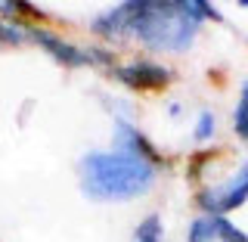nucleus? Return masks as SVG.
<instances>
[{
    "instance_id": "nucleus-1",
    "label": "nucleus",
    "mask_w": 248,
    "mask_h": 242,
    "mask_svg": "<svg viewBox=\"0 0 248 242\" xmlns=\"http://www.w3.org/2000/svg\"><path fill=\"white\" fill-rule=\"evenodd\" d=\"M211 3L199 0V3H121L118 10L106 13L103 19H96V28L103 34H124L134 31L140 41H146L155 50H186L196 34L202 19H214Z\"/></svg>"
},
{
    "instance_id": "nucleus-2",
    "label": "nucleus",
    "mask_w": 248,
    "mask_h": 242,
    "mask_svg": "<svg viewBox=\"0 0 248 242\" xmlns=\"http://www.w3.org/2000/svg\"><path fill=\"white\" fill-rule=\"evenodd\" d=\"M84 193L90 199H134L146 193L155 180L152 159L130 149L118 152H90L81 161Z\"/></svg>"
},
{
    "instance_id": "nucleus-3",
    "label": "nucleus",
    "mask_w": 248,
    "mask_h": 242,
    "mask_svg": "<svg viewBox=\"0 0 248 242\" xmlns=\"http://www.w3.org/2000/svg\"><path fill=\"white\" fill-rule=\"evenodd\" d=\"M245 199H248V161L239 168V174L232 177L227 186H220V190H208V193H202V196H199L202 205H205L208 211H214L217 217H223V211L239 208Z\"/></svg>"
},
{
    "instance_id": "nucleus-4",
    "label": "nucleus",
    "mask_w": 248,
    "mask_h": 242,
    "mask_svg": "<svg viewBox=\"0 0 248 242\" xmlns=\"http://www.w3.org/2000/svg\"><path fill=\"white\" fill-rule=\"evenodd\" d=\"M118 78L130 87H161L170 81V72L155 65V62H134V65L118 68Z\"/></svg>"
},
{
    "instance_id": "nucleus-5",
    "label": "nucleus",
    "mask_w": 248,
    "mask_h": 242,
    "mask_svg": "<svg viewBox=\"0 0 248 242\" xmlns=\"http://www.w3.org/2000/svg\"><path fill=\"white\" fill-rule=\"evenodd\" d=\"M25 31H28V37H34L41 47H46L53 56L62 59V62H68V65H84V62H87V56H84L78 47L59 41V37H53V34H46V31H41V28H25Z\"/></svg>"
},
{
    "instance_id": "nucleus-6",
    "label": "nucleus",
    "mask_w": 248,
    "mask_h": 242,
    "mask_svg": "<svg viewBox=\"0 0 248 242\" xmlns=\"http://www.w3.org/2000/svg\"><path fill=\"white\" fill-rule=\"evenodd\" d=\"M214 233H217V239H223V242H248L245 233H239L227 217H214Z\"/></svg>"
},
{
    "instance_id": "nucleus-7",
    "label": "nucleus",
    "mask_w": 248,
    "mask_h": 242,
    "mask_svg": "<svg viewBox=\"0 0 248 242\" xmlns=\"http://www.w3.org/2000/svg\"><path fill=\"white\" fill-rule=\"evenodd\" d=\"M217 233H214V217L211 221H196L189 230V242H214Z\"/></svg>"
},
{
    "instance_id": "nucleus-8",
    "label": "nucleus",
    "mask_w": 248,
    "mask_h": 242,
    "mask_svg": "<svg viewBox=\"0 0 248 242\" xmlns=\"http://www.w3.org/2000/svg\"><path fill=\"white\" fill-rule=\"evenodd\" d=\"M236 130L248 140V84L242 87V99H239V109H236Z\"/></svg>"
},
{
    "instance_id": "nucleus-9",
    "label": "nucleus",
    "mask_w": 248,
    "mask_h": 242,
    "mask_svg": "<svg viewBox=\"0 0 248 242\" xmlns=\"http://www.w3.org/2000/svg\"><path fill=\"white\" fill-rule=\"evenodd\" d=\"M158 239H161V224H158V217H149V221L140 227L137 242H158Z\"/></svg>"
},
{
    "instance_id": "nucleus-10",
    "label": "nucleus",
    "mask_w": 248,
    "mask_h": 242,
    "mask_svg": "<svg viewBox=\"0 0 248 242\" xmlns=\"http://www.w3.org/2000/svg\"><path fill=\"white\" fill-rule=\"evenodd\" d=\"M211 134H214V115L205 109V112H202V118H199V128H196V140H208Z\"/></svg>"
},
{
    "instance_id": "nucleus-11",
    "label": "nucleus",
    "mask_w": 248,
    "mask_h": 242,
    "mask_svg": "<svg viewBox=\"0 0 248 242\" xmlns=\"http://www.w3.org/2000/svg\"><path fill=\"white\" fill-rule=\"evenodd\" d=\"M25 28H13V25H0V41H10V44H19L25 41Z\"/></svg>"
}]
</instances>
